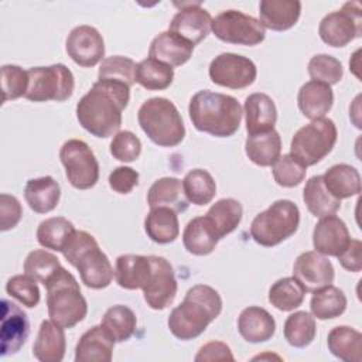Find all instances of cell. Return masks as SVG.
<instances>
[{"instance_id":"cell-22","label":"cell","mask_w":362,"mask_h":362,"mask_svg":"<svg viewBox=\"0 0 362 362\" xmlns=\"http://www.w3.org/2000/svg\"><path fill=\"white\" fill-rule=\"evenodd\" d=\"M238 331L240 337L250 344L266 342L276 332V321L267 310L250 305L240 313L238 318Z\"/></svg>"},{"instance_id":"cell-11","label":"cell","mask_w":362,"mask_h":362,"mask_svg":"<svg viewBox=\"0 0 362 362\" xmlns=\"http://www.w3.org/2000/svg\"><path fill=\"white\" fill-rule=\"evenodd\" d=\"M211 30L218 40L238 45H257L266 37L264 27L260 21L239 10L219 13L212 18Z\"/></svg>"},{"instance_id":"cell-39","label":"cell","mask_w":362,"mask_h":362,"mask_svg":"<svg viewBox=\"0 0 362 362\" xmlns=\"http://www.w3.org/2000/svg\"><path fill=\"white\" fill-rule=\"evenodd\" d=\"M174 79L173 66L154 58H146L137 64L136 82L148 90H163Z\"/></svg>"},{"instance_id":"cell-26","label":"cell","mask_w":362,"mask_h":362,"mask_svg":"<svg viewBox=\"0 0 362 362\" xmlns=\"http://www.w3.org/2000/svg\"><path fill=\"white\" fill-rule=\"evenodd\" d=\"M65 348L64 328L52 320H44L33 346V355L41 362H61L65 355Z\"/></svg>"},{"instance_id":"cell-48","label":"cell","mask_w":362,"mask_h":362,"mask_svg":"<svg viewBox=\"0 0 362 362\" xmlns=\"http://www.w3.org/2000/svg\"><path fill=\"white\" fill-rule=\"evenodd\" d=\"M28 89V72L18 65L1 66V92L3 102L25 96Z\"/></svg>"},{"instance_id":"cell-44","label":"cell","mask_w":362,"mask_h":362,"mask_svg":"<svg viewBox=\"0 0 362 362\" xmlns=\"http://www.w3.org/2000/svg\"><path fill=\"white\" fill-rule=\"evenodd\" d=\"M136 68L137 64L132 58L112 55L102 61L98 72V79L117 81L132 88V85L136 83Z\"/></svg>"},{"instance_id":"cell-29","label":"cell","mask_w":362,"mask_h":362,"mask_svg":"<svg viewBox=\"0 0 362 362\" xmlns=\"http://www.w3.org/2000/svg\"><path fill=\"white\" fill-rule=\"evenodd\" d=\"M144 230L147 236L158 245L174 242L180 235L177 212L167 206L150 208L144 219Z\"/></svg>"},{"instance_id":"cell-7","label":"cell","mask_w":362,"mask_h":362,"mask_svg":"<svg viewBox=\"0 0 362 362\" xmlns=\"http://www.w3.org/2000/svg\"><path fill=\"white\" fill-rule=\"evenodd\" d=\"M298 225V206L290 199H279L255 216L250 225V236L260 246L272 247L294 235Z\"/></svg>"},{"instance_id":"cell-50","label":"cell","mask_w":362,"mask_h":362,"mask_svg":"<svg viewBox=\"0 0 362 362\" xmlns=\"http://www.w3.org/2000/svg\"><path fill=\"white\" fill-rule=\"evenodd\" d=\"M140 153L141 141L134 133L122 130L113 136V140L110 141V154L116 160L122 163H132L139 158Z\"/></svg>"},{"instance_id":"cell-20","label":"cell","mask_w":362,"mask_h":362,"mask_svg":"<svg viewBox=\"0 0 362 362\" xmlns=\"http://www.w3.org/2000/svg\"><path fill=\"white\" fill-rule=\"evenodd\" d=\"M115 339L102 327L95 325L88 329L78 341L75 348L76 362H110Z\"/></svg>"},{"instance_id":"cell-40","label":"cell","mask_w":362,"mask_h":362,"mask_svg":"<svg viewBox=\"0 0 362 362\" xmlns=\"http://www.w3.org/2000/svg\"><path fill=\"white\" fill-rule=\"evenodd\" d=\"M100 325L110 334L115 342H124L134 334L137 318L132 308L117 304L106 310Z\"/></svg>"},{"instance_id":"cell-31","label":"cell","mask_w":362,"mask_h":362,"mask_svg":"<svg viewBox=\"0 0 362 362\" xmlns=\"http://www.w3.org/2000/svg\"><path fill=\"white\" fill-rule=\"evenodd\" d=\"M321 177L325 188L337 199L351 198L361 192V175L349 164H335Z\"/></svg>"},{"instance_id":"cell-42","label":"cell","mask_w":362,"mask_h":362,"mask_svg":"<svg viewBox=\"0 0 362 362\" xmlns=\"http://www.w3.org/2000/svg\"><path fill=\"white\" fill-rule=\"evenodd\" d=\"M75 230L72 222L62 216H52L42 221L37 229V240L38 243L55 252H62L65 242Z\"/></svg>"},{"instance_id":"cell-32","label":"cell","mask_w":362,"mask_h":362,"mask_svg":"<svg viewBox=\"0 0 362 362\" xmlns=\"http://www.w3.org/2000/svg\"><path fill=\"white\" fill-rule=\"evenodd\" d=\"M329 352L345 362L362 361V334L351 327L339 325L329 331L327 338Z\"/></svg>"},{"instance_id":"cell-27","label":"cell","mask_w":362,"mask_h":362,"mask_svg":"<svg viewBox=\"0 0 362 362\" xmlns=\"http://www.w3.org/2000/svg\"><path fill=\"white\" fill-rule=\"evenodd\" d=\"M334 92L329 85L317 81L305 82L297 95V105L301 113L314 120L324 117L332 107Z\"/></svg>"},{"instance_id":"cell-12","label":"cell","mask_w":362,"mask_h":362,"mask_svg":"<svg viewBox=\"0 0 362 362\" xmlns=\"http://www.w3.org/2000/svg\"><path fill=\"white\" fill-rule=\"evenodd\" d=\"M321 40L331 47H345L362 34V8L358 1H346L328 13L318 25Z\"/></svg>"},{"instance_id":"cell-3","label":"cell","mask_w":362,"mask_h":362,"mask_svg":"<svg viewBox=\"0 0 362 362\" xmlns=\"http://www.w3.org/2000/svg\"><path fill=\"white\" fill-rule=\"evenodd\" d=\"M188 113L197 130L215 137L235 134L243 115L236 98L208 89L199 90L191 98Z\"/></svg>"},{"instance_id":"cell-45","label":"cell","mask_w":362,"mask_h":362,"mask_svg":"<svg viewBox=\"0 0 362 362\" xmlns=\"http://www.w3.org/2000/svg\"><path fill=\"white\" fill-rule=\"evenodd\" d=\"M61 267L59 259L42 249H37L28 253L24 262V273L31 279L45 283Z\"/></svg>"},{"instance_id":"cell-38","label":"cell","mask_w":362,"mask_h":362,"mask_svg":"<svg viewBox=\"0 0 362 362\" xmlns=\"http://www.w3.org/2000/svg\"><path fill=\"white\" fill-rule=\"evenodd\" d=\"M310 308L313 317L318 320H331L344 314L346 308V297L342 290L329 284L321 290L314 291Z\"/></svg>"},{"instance_id":"cell-54","label":"cell","mask_w":362,"mask_h":362,"mask_svg":"<svg viewBox=\"0 0 362 362\" xmlns=\"http://www.w3.org/2000/svg\"><path fill=\"white\" fill-rule=\"evenodd\" d=\"M362 243L358 239H351L348 247L338 256L341 266L349 272L358 273L362 269Z\"/></svg>"},{"instance_id":"cell-51","label":"cell","mask_w":362,"mask_h":362,"mask_svg":"<svg viewBox=\"0 0 362 362\" xmlns=\"http://www.w3.org/2000/svg\"><path fill=\"white\" fill-rule=\"evenodd\" d=\"M23 216L20 201L14 195H0V229L3 232L13 229Z\"/></svg>"},{"instance_id":"cell-21","label":"cell","mask_w":362,"mask_h":362,"mask_svg":"<svg viewBox=\"0 0 362 362\" xmlns=\"http://www.w3.org/2000/svg\"><path fill=\"white\" fill-rule=\"evenodd\" d=\"M194 51V45L180 35L164 31L156 35L148 48V57L170 66H181L185 64Z\"/></svg>"},{"instance_id":"cell-5","label":"cell","mask_w":362,"mask_h":362,"mask_svg":"<svg viewBox=\"0 0 362 362\" xmlns=\"http://www.w3.org/2000/svg\"><path fill=\"white\" fill-rule=\"evenodd\" d=\"M49 320L62 328H72L88 313V304L72 273L62 266L44 283Z\"/></svg>"},{"instance_id":"cell-18","label":"cell","mask_w":362,"mask_h":362,"mask_svg":"<svg viewBox=\"0 0 362 362\" xmlns=\"http://www.w3.org/2000/svg\"><path fill=\"white\" fill-rule=\"evenodd\" d=\"M30 332L27 314L10 300H1V329H0V354L1 356L13 355L25 344Z\"/></svg>"},{"instance_id":"cell-30","label":"cell","mask_w":362,"mask_h":362,"mask_svg":"<svg viewBox=\"0 0 362 362\" xmlns=\"http://www.w3.org/2000/svg\"><path fill=\"white\" fill-rule=\"evenodd\" d=\"M246 156L252 163L260 167H270L281 153V139L274 129L263 133L249 134L245 143Z\"/></svg>"},{"instance_id":"cell-28","label":"cell","mask_w":362,"mask_h":362,"mask_svg":"<svg viewBox=\"0 0 362 362\" xmlns=\"http://www.w3.org/2000/svg\"><path fill=\"white\" fill-rule=\"evenodd\" d=\"M61 197L59 184L49 175L31 178L24 188V198L28 206L37 214H47L57 208Z\"/></svg>"},{"instance_id":"cell-34","label":"cell","mask_w":362,"mask_h":362,"mask_svg":"<svg viewBox=\"0 0 362 362\" xmlns=\"http://www.w3.org/2000/svg\"><path fill=\"white\" fill-rule=\"evenodd\" d=\"M219 242V238L205 219V216H197L191 219L184 232L182 243L187 252L195 256H206L212 253Z\"/></svg>"},{"instance_id":"cell-23","label":"cell","mask_w":362,"mask_h":362,"mask_svg":"<svg viewBox=\"0 0 362 362\" xmlns=\"http://www.w3.org/2000/svg\"><path fill=\"white\" fill-rule=\"evenodd\" d=\"M301 3L298 0H263L259 4V21L264 28L284 31L300 18Z\"/></svg>"},{"instance_id":"cell-6","label":"cell","mask_w":362,"mask_h":362,"mask_svg":"<svg viewBox=\"0 0 362 362\" xmlns=\"http://www.w3.org/2000/svg\"><path fill=\"white\" fill-rule=\"evenodd\" d=\"M137 120L147 137L160 147H175L185 137V126L177 106L167 98H150L140 106Z\"/></svg>"},{"instance_id":"cell-52","label":"cell","mask_w":362,"mask_h":362,"mask_svg":"<svg viewBox=\"0 0 362 362\" xmlns=\"http://www.w3.org/2000/svg\"><path fill=\"white\" fill-rule=\"evenodd\" d=\"M139 184V173L132 167H117L109 174V185L117 194H129Z\"/></svg>"},{"instance_id":"cell-24","label":"cell","mask_w":362,"mask_h":362,"mask_svg":"<svg viewBox=\"0 0 362 362\" xmlns=\"http://www.w3.org/2000/svg\"><path fill=\"white\" fill-rule=\"evenodd\" d=\"M245 120L249 134L263 133L274 129L277 109L273 99L266 93H252L245 99Z\"/></svg>"},{"instance_id":"cell-53","label":"cell","mask_w":362,"mask_h":362,"mask_svg":"<svg viewBox=\"0 0 362 362\" xmlns=\"http://www.w3.org/2000/svg\"><path fill=\"white\" fill-rule=\"evenodd\" d=\"M197 362H214V361H233V355L230 348L219 341H211L205 345H202L198 351V354L194 358Z\"/></svg>"},{"instance_id":"cell-10","label":"cell","mask_w":362,"mask_h":362,"mask_svg":"<svg viewBox=\"0 0 362 362\" xmlns=\"http://www.w3.org/2000/svg\"><path fill=\"white\" fill-rule=\"evenodd\" d=\"M59 158L74 188L89 189L98 182L99 163L85 141L78 139L66 140L59 150Z\"/></svg>"},{"instance_id":"cell-19","label":"cell","mask_w":362,"mask_h":362,"mask_svg":"<svg viewBox=\"0 0 362 362\" xmlns=\"http://www.w3.org/2000/svg\"><path fill=\"white\" fill-rule=\"evenodd\" d=\"M349 230L342 219L335 215L320 218L313 230V245L315 252L324 256L338 257L349 245Z\"/></svg>"},{"instance_id":"cell-43","label":"cell","mask_w":362,"mask_h":362,"mask_svg":"<svg viewBox=\"0 0 362 362\" xmlns=\"http://www.w3.org/2000/svg\"><path fill=\"white\" fill-rule=\"evenodd\" d=\"M304 288L294 277H283L272 284L269 301L280 311H293L303 304Z\"/></svg>"},{"instance_id":"cell-8","label":"cell","mask_w":362,"mask_h":362,"mask_svg":"<svg viewBox=\"0 0 362 362\" xmlns=\"http://www.w3.org/2000/svg\"><path fill=\"white\" fill-rule=\"evenodd\" d=\"M337 137L338 130L331 119H314L294 133L290 143V154L305 167L314 165L331 153Z\"/></svg>"},{"instance_id":"cell-33","label":"cell","mask_w":362,"mask_h":362,"mask_svg":"<svg viewBox=\"0 0 362 362\" xmlns=\"http://www.w3.org/2000/svg\"><path fill=\"white\" fill-rule=\"evenodd\" d=\"M147 204L150 208L167 206L175 212L187 209L182 182L175 177H163L151 184L147 192Z\"/></svg>"},{"instance_id":"cell-16","label":"cell","mask_w":362,"mask_h":362,"mask_svg":"<svg viewBox=\"0 0 362 362\" xmlns=\"http://www.w3.org/2000/svg\"><path fill=\"white\" fill-rule=\"evenodd\" d=\"M65 48L71 59L83 68L95 66L105 57L102 34L95 27L86 24L71 30Z\"/></svg>"},{"instance_id":"cell-14","label":"cell","mask_w":362,"mask_h":362,"mask_svg":"<svg viewBox=\"0 0 362 362\" xmlns=\"http://www.w3.org/2000/svg\"><path fill=\"white\" fill-rule=\"evenodd\" d=\"M151 257V274L143 287V296L147 305L153 310H164L170 307L177 294V280L174 269L165 257Z\"/></svg>"},{"instance_id":"cell-25","label":"cell","mask_w":362,"mask_h":362,"mask_svg":"<svg viewBox=\"0 0 362 362\" xmlns=\"http://www.w3.org/2000/svg\"><path fill=\"white\" fill-rule=\"evenodd\" d=\"M151 274V257L141 255H122L116 259L115 279L126 290H139L147 284Z\"/></svg>"},{"instance_id":"cell-17","label":"cell","mask_w":362,"mask_h":362,"mask_svg":"<svg viewBox=\"0 0 362 362\" xmlns=\"http://www.w3.org/2000/svg\"><path fill=\"white\" fill-rule=\"evenodd\" d=\"M212 17L201 7L199 1L184 3L171 18L168 31L180 35L194 47L199 44L211 31Z\"/></svg>"},{"instance_id":"cell-36","label":"cell","mask_w":362,"mask_h":362,"mask_svg":"<svg viewBox=\"0 0 362 362\" xmlns=\"http://www.w3.org/2000/svg\"><path fill=\"white\" fill-rule=\"evenodd\" d=\"M303 199L307 209L317 218L335 215L341 208V199H337L325 188L321 175L311 177L303 189Z\"/></svg>"},{"instance_id":"cell-35","label":"cell","mask_w":362,"mask_h":362,"mask_svg":"<svg viewBox=\"0 0 362 362\" xmlns=\"http://www.w3.org/2000/svg\"><path fill=\"white\" fill-rule=\"evenodd\" d=\"M243 209L239 201L233 198H222L216 201L206 212L205 219L219 239L233 232L242 221Z\"/></svg>"},{"instance_id":"cell-1","label":"cell","mask_w":362,"mask_h":362,"mask_svg":"<svg viewBox=\"0 0 362 362\" xmlns=\"http://www.w3.org/2000/svg\"><path fill=\"white\" fill-rule=\"evenodd\" d=\"M130 99V86L109 79H98L76 105L79 124L92 136H115L122 126V113Z\"/></svg>"},{"instance_id":"cell-4","label":"cell","mask_w":362,"mask_h":362,"mask_svg":"<svg viewBox=\"0 0 362 362\" xmlns=\"http://www.w3.org/2000/svg\"><path fill=\"white\" fill-rule=\"evenodd\" d=\"M62 255L69 264L78 269L86 287L100 290L112 283L115 272L110 260L90 233L74 230L64 245Z\"/></svg>"},{"instance_id":"cell-49","label":"cell","mask_w":362,"mask_h":362,"mask_svg":"<svg viewBox=\"0 0 362 362\" xmlns=\"http://www.w3.org/2000/svg\"><path fill=\"white\" fill-rule=\"evenodd\" d=\"M6 291L8 296L20 301L23 305L33 308L40 303V288L37 286V280L31 279L27 274H17L8 279L6 284Z\"/></svg>"},{"instance_id":"cell-2","label":"cell","mask_w":362,"mask_h":362,"mask_svg":"<svg viewBox=\"0 0 362 362\" xmlns=\"http://www.w3.org/2000/svg\"><path fill=\"white\" fill-rule=\"evenodd\" d=\"M221 311L219 293L211 286L197 284L187 291L182 303L173 308L167 324L175 338L189 341L199 337Z\"/></svg>"},{"instance_id":"cell-46","label":"cell","mask_w":362,"mask_h":362,"mask_svg":"<svg viewBox=\"0 0 362 362\" xmlns=\"http://www.w3.org/2000/svg\"><path fill=\"white\" fill-rule=\"evenodd\" d=\"M308 75L311 76V81L322 82L331 86L342 79L344 68L337 58L328 54H318L314 55L308 62Z\"/></svg>"},{"instance_id":"cell-41","label":"cell","mask_w":362,"mask_h":362,"mask_svg":"<svg viewBox=\"0 0 362 362\" xmlns=\"http://www.w3.org/2000/svg\"><path fill=\"white\" fill-rule=\"evenodd\" d=\"M317 334L314 317L307 311L290 314L284 322V338L294 348L308 346Z\"/></svg>"},{"instance_id":"cell-9","label":"cell","mask_w":362,"mask_h":362,"mask_svg":"<svg viewBox=\"0 0 362 362\" xmlns=\"http://www.w3.org/2000/svg\"><path fill=\"white\" fill-rule=\"evenodd\" d=\"M28 89L25 99L31 102H64L74 93L75 79L64 64L33 66L28 71Z\"/></svg>"},{"instance_id":"cell-37","label":"cell","mask_w":362,"mask_h":362,"mask_svg":"<svg viewBox=\"0 0 362 362\" xmlns=\"http://www.w3.org/2000/svg\"><path fill=\"white\" fill-rule=\"evenodd\" d=\"M182 191L188 202L202 206L214 199L216 184L206 170L194 168L185 174L182 180Z\"/></svg>"},{"instance_id":"cell-13","label":"cell","mask_w":362,"mask_h":362,"mask_svg":"<svg viewBox=\"0 0 362 362\" xmlns=\"http://www.w3.org/2000/svg\"><path fill=\"white\" fill-rule=\"evenodd\" d=\"M257 69L252 59L233 54L223 52L215 57L209 65V78L214 83L229 88L243 89L252 85L256 79Z\"/></svg>"},{"instance_id":"cell-47","label":"cell","mask_w":362,"mask_h":362,"mask_svg":"<svg viewBox=\"0 0 362 362\" xmlns=\"http://www.w3.org/2000/svg\"><path fill=\"white\" fill-rule=\"evenodd\" d=\"M305 173L307 167L291 154L280 156L273 164V177L280 187H297L304 180Z\"/></svg>"},{"instance_id":"cell-15","label":"cell","mask_w":362,"mask_h":362,"mask_svg":"<svg viewBox=\"0 0 362 362\" xmlns=\"http://www.w3.org/2000/svg\"><path fill=\"white\" fill-rule=\"evenodd\" d=\"M293 277L305 293H314L332 284L335 272L332 263L321 253L308 250L301 253L293 266Z\"/></svg>"}]
</instances>
